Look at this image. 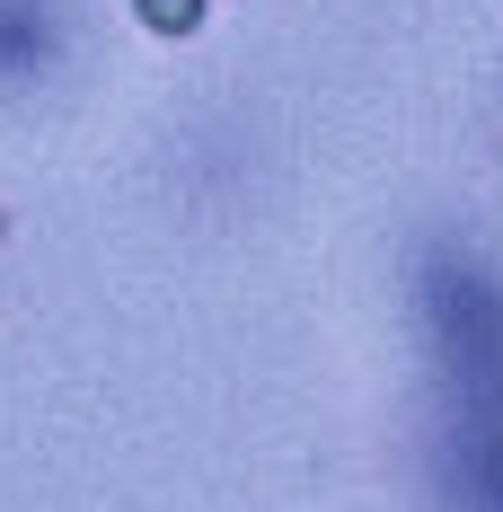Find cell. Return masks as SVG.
I'll return each mask as SVG.
<instances>
[{
	"instance_id": "1",
	"label": "cell",
	"mask_w": 503,
	"mask_h": 512,
	"mask_svg": "<svg viewBox=\"0 0 503 512\" xmlns=\"http://www.w3.org/2000/svg\"><path fill=\"white\" fill-rule=\"evenodd\" d=\"M142 9H151L159 27H195V0H142Z\"/></svg>"
}]
</instances>
